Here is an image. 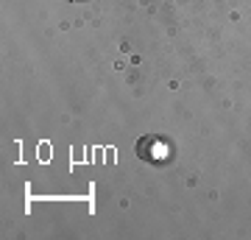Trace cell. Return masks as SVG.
Returning <instances> with one entry per match:
<instances>
[{
    "label": "cell",
    "mask_w": 251,
    "mask_h": 240,
    "mask_svg": "<svg viewBox=\"0 0 251 240\" xmlns=\"http://www.w3.org/2000/svg\"><path fill=\"white\" fill-rule=\"evenodd\" d=\"M137 154H140V160L145 162H153V165H162V162L168 160V142H162L159 137H143V140L137 142Z\"/></svg>",
    "instance_id": "1"
}]
</instances>
